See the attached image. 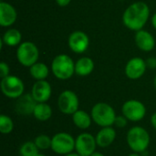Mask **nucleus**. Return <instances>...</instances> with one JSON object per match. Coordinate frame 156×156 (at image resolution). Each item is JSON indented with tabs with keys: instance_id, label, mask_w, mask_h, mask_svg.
Segmentation results:
<instances>
[{
	"instance_id": "nucleus-1",
	"label": "nucleus",
	"mask_w": 156,
	"mask_h": 156,
	"mask_svg": "<svg viewBox=\"0 0 156 156\" xmlns=\"http://www.w3.org/2000/svg\"><path fill=\"white\" fill-rule=\"evenodd\" d=\"M150 15V9L144 2H135L129 5L122 16L124 26L133 31L143 29Z\"/></svg>"
},
{
	"instance_id": "nucleus-2",
	"label": "nucleus",
	"mask_w": 156,
	"mask_h": 156,
	"mask_svg": "<svg viewBox=\"0 0 156 156\" xmlns=\"http://www.w3.org/2000/svg\"><path fill=\"white\" fill-rule=\"evenodd\" d=\"M126 141L129 148L133 152L143 154L148 149L151 138L149 133L144 128L141 126H134L128 131Z\"/></svg>"
},
{
	"instance_id": "nucleus-3",
	"label": "nucleus",
	"mask_w": 156,
	"mask_h": 156,
	"mask_svg": "<svg viewBox=\"0 0 156 156\" xmlns=\"http://www.w3.org/2000/svg\"><path fill=\"white\" fill-rule=\"evenodd\" d=\"M90 115L92 121L101 128L112 126L117 117L114 109L106 102L96 103L91 109Z\"/></svg>"
},
{
	"instance_id": "nucleus-4",
	"label": "nucleus",
	"mask_w": 156,
	"mask_h": 156,
	"mask_svg": "<svg viewBox=\"0 0 156 156\" xmlns=\"http://www.w3.org/2000/svg\"><path fill=\"white\" fill-rule=\"evenodd\" d=\"M51 70L57 79L66 80L70 79L75 73V63L69 56L60 54L54 58L51 64Z\"/></svg>"
},
{
	"instance_id": "nucleus-5",
	"label": "nucleus",
	"mask_w": 156,
	"mask_h": 156,
	"mask_svg": "<svg viewBox=\"0 0 156 156\" xmlns=\"http://www.w3.org/2000/svg\"><path fill=\"white\" fill-rule=\"evenodd\" d=\"M76 139L69 133L61 132L53 135L51 141V150L59 155H67L75 150Z\"/></svg>"
},
{
	"instance_id": "nucleus-6",
	"label": "nucleus",
	"mask_w": 156,
	"mask_h": 156,
	"mask_svg": "<svg viewBox=\"0 0 156 156\" xmlns=\"http://www.w3.org/2000/svg\"><path fill=\"white\" fill-rule=\"evenodd\" d=\"M39 51L37 46L30 41L22 42L16 50V58L24 67H31L37 62Z\"/></svg>"
},
{
	"instance_id": "nucleus-7",
	"label": "nucleus",
	"mask_w": 156,
	"mask_h": 156,
	"mask_svg": "<svg viewBox=\"0 0 156 156\" xmlns=\"http://www.w3.org/2000/svg\"><path fill=\"white\" fill-rule=\"evenodd\" d=\"M0 87L3 94L9 99L19 98L23 95L25 90V85L22 80L13 75L2 79Z\"/></svg>"
},
{
	"instance_id": "nucleus-8",
	"label": "nucleus",
	"mask_w": 156,
	"mask_h": 156,
	"mask_svg": "<svg viewBox=\"0 0 156 156\" xmlns=\"http://www.w3.org/2000/svg\"><path fill=\"white\" fill-rule=\"evenodd\" d=\"M145 105L137 100H129L125 101L122 107V115L131 122H137L142 121L146 115Z\"/></svg>"
},
{
	"instance_id": "nucleus-9",
	"label": "nucleus",
	"mask_w": 156,
	"mask_h": 156,
	"mask_svg": "<svg viewBox=\"0 0 156 156\" xmlns=\"http://www.w3.org/2000/svg\"><path fill=\"white\" fill-rule=\"evenodd\" d=\"M80 101L77 94L72 90L62 91L58 99V110L66 115H72L79 110Z\"/></svg>"
},
{
	"instance_id": "nucleus-10",
	"label": "nucleus",
	"mask_w": 156,
	"mask_h": 156,
	"mask_svg": "<svg viewBox=\"0 0 156 156\" xmlns=\"http://www.w3.org/2000/svg\"><path fill=\"white\" fill-rule=\"evenodd\" d=\"M97 142L95 136L89 133H82L76 138L75 151L80 156H90L96 152Z\"/></svg>"
},
{
	"instance_id": "nucleus-11",
	"label": "nucleus",
	"mask_w": 156,
	"mask_h": 156,
	"mask_svg": "<svg viewBox=\"0 0 156 156\" xmlns=\"http://www.w3.org/2000/svg\"><path fill=\"white\" fill-rule=\"evenodd\" d=\"M89 37L82 31H75L71 33L69 37V47L77 54L85 52L89 48Z\"/></svg>"
},
{
	"instance_id": "nucleus-12",
	"label": "nucleus",
	"mask_w": 156,
	"mask_h": 156,
	"mask_svg": "<svg viewBox=\"0 0 156 156\" xmlns=\"http://www.w3.org/2000/svg\"><path fill=\"white\" fill-rule=\"evenodd\" d=\"M37 103V102L35 101L31 93L23 94L22 96L16 99V101L15 103V111L19 115H33V112Z\"/></svg>"
},
{
	"instance_id": "nucleus-13",
	"label": "nucleus",
	"mask_w": 156,
	"mask_h": 156,
	"mask_svg": "<svg viewBox=\"0 0 156 156\" xmlns=\"http://www.w3.org/2000/svg\"><path fill=\"white\" fill-rule=\"evenodd\" d=\"M146 62L141 58H131L125 67V74L130 80L140 79L146 70Z\"/></svg>"
},
{
	"instance_id": "nucleus-14",
	"label": "nucleus",
	"mask_w": 156,
	"mask_h": 156,
	"mask_svg": "<svg viewBox=\"0 0 156 156\" xmlns=\"http://www.w3.org/2000/svg\"><path fill=\"white\" fill-rule=\"evenodd\" d=\"M51 86L46 80H37L31 90V94L37 102H47L51 97Z\"/></svg>"
},
{
	"instance_id": "nucleus-15",
	"label": "nucleus",
	"mask_w": 156,
	"mask_h": 156,
	"mask_svg": "<svg viewBox=\"0 0 156 156\" xmlns=\"http://www.w3.org/2000/svg\"><path fill=\"white\" fill-rule=\"evenodd\" d=\"M116 130L112 126L102 127L96 134L97 145L101 148H106L112 145L116 139Z\"/></svg>"
},
{
	"instance_id": "nucleus-16",
	"label": "nucleus",
	"mask_w": 156,
	"mask_h": 156,
	"mask_svg": "<svg viewBox=\"0 0 156 156\" xmlns=\"http://www.w3.org/2000/svg\"><path fill=\"white\" fill-rule=\"evenodd\" d=\"M17 17L16 9L8 3H0V25L2 27L12 26Z\"/></svg>"
},
{
	"instance_id": "nucleus-17",
	"label": "nucleus",
	"mask_w": 156,
	"mask_h": 156,
	"mask_svg": "<svg viewBox=\"0 0 156 156\" xmlns=\"http://www.w3.org/2000/svg\"><path fill=\"white\" fill-rule=\"evenodd\" d=\"M135 43L136 46L143 51H151L155 46V40L153 35L143 29L136 31Z\"/></svg>"
},
{
	"instance_id": "nucleus-18",
	"label": "nucleus",
	"mask_w": 156,
	"mask_h": 156,
	"mask_svg": "<svg viewBox=\"0 0 156 156\" xmlns=\"http://www.w3.org/2000/svg\"><path fill=\"white\" fill-rule=\"evenodd\" d=\"M72 122L76 127L80 130H87L90 127L92 121L91 115L83 110H78L72 115Z\"/></svg>"
},
{
	"instance_id": "nucleus-19",
	"label": "nucleus",
	"mask_w": 156,
	"mask_h": 156,
	"mask_svg": "<svg viewBox=\"0 0 156 156\" xmlns=\"http://www.w3.org/2000/svg\"><path fill=\"white\" fill-rule=\"evenodd\" d=\"M94 69V62L90 58H80L75 63V73L79 76L85 77L90 75Z\"/></svg>"
},
{
	"instance_id": "nucleus-20",
	"label": "nucleus",
	"mask_w": 156,
	"mask_h": 156,
	"mask_svg": "<svg viewBox=\"0 0 156 156\" xmlns=\"http://www.w3.org/2000/svg\"><path fill=\"white\" fill-rule=\"evenodd\" d=\"M33 116L39 122H47L52 116V109L47 102H37L34 109Z\"/></svg>"
},
{
	"instance_id": "nucleus-21",
	"label": "nucleus",
	"mask_w": 156,
	"mask_h": 156,
	"mask_svg": "<svg viewBox=\"0 0 156 156\" xmlns=\"http://www.w3.org/2000/svg\"><path fill=\"white\" fill-rule=\"evenodd\" d=\"M22 35L19 30L16 28H10L6 30L2 37V41L9 47H16L21 44Z\"/></svg>"
},
{
	"instance_id": "nucleus-22",
	"label": "nucleus",
	"mask_w": 156,
	"mask_h": 156,
	"mask_svg": "<svg viewBox=\"0 0 156 156\" xmlns=\"http://www.w3.org/2000/svg\"><path fill=\"white\" fill-rule=\"evenodd\" d=\"M29 73L36 80H46L48 76L49 70L46 64L37 62L29 68Z\"/></svg>"
},
{
	"instance_id": "nucleus-23",
	"label": "nucleus",
	"mask_w": 156,
	"mask_h": 156,
	"mask_svg": "<svg viewBox=\"0 0 156 156\" xmlns=\"http://www.w3.org/2000/svg\"><path fill=\"white\" fill-rule=\"evenodd\" d=\"M39 153L38 148L33 142H25L19 149L20 156H36Z\"/></svg>"
},
{
	"instance_id": "nucleus-24",
	"label": "nucleus",
	"mask_w": 156,
	"mask_h": 156,
	"mask_svg": "<svg viewBox=\"0 0 156 156\" xmlns=\"http://www.w3.org/2000/svg\"><path fill=\"white\" fill-rule=\"evenodd\" d=\"M51 141L52 138H50L48 135L39 134L35 138L34 143L39 151H45V150L51 149Z\"/></svg>"
},
{
	"instance_id": "nucleus-25",
	"label": "nucleus",
	"mask_w": 156,
	"mask_h": 156,
	"mask_svg": "<svg viewBox=\"0 0 156 156\" xmlns=\"http://www.w3.org/2000/svg\"><path fill=\"white\" fill-rule=\"evenodd\" d=\"M14 130V122L13 120L5 114L0 116V132L3 134H9Z\"/></svg>"
},
{
	"instance_id": "nucleus-26",
	"label": "nucleus",
	"mask_w": 156,
	"mask_h": 156,
	"mask_svg": "<svg viewBox=\"0 0 156 156\" xmlns=\"http://www.w3.org/2000/svg\"><path fill=\"white\" fill-rule=\"evenodd\" d=\"M127 123H128V120L123 116V115H120V116H117L115 121H114V124L117 128H124L127 126Z\"/></svg>"
},
{
	"instance_id": "nucleus-27",
	"label": "nucleus",
	"mask_w": 156,
	"mask_h": 156,
	"mask_svg": "<svg viewBox=\"0 0 156 156\" xmlns=\"http://www.w3.org/2000/svg\"><path fill=\"white\" fill-rule=\"evenodd\" d=\"M7 76H9V67L6 63L1 62L0 63V77L1 79H4Z\"/></svg>"
},
{
	"instance_id": "nucleus-28",
	"label": "nucleus",
	"mask_w": 156,
	"mask_h": 156,
	"mask_svg": "<svg viewBox=\"0 0 156 156\" xmlns=\"http://www.w3.org/2000/svg\"><path fill=\"white\" fill-rule=\"evenodd\" d=\"M146 66L149 69H156V58H149L146 59Z\"/></svg>"
},
{
	"instance_id": "nucleus-29",
	"label": "nucleus",
	"mask_w": 156,
	"mask_h": 156,
	"mask_svg": "<svg viewBox=\"0 0 156 156\" xmlns=\"http://www.w3.org/2000/svg\"><path fill=\"white\" fill-rule=\"evenodd\" d=\"M70 1L71 0H56L57 4L59 6H66V5H68L70 3Z\"/></svg>"
},
{
	"instance_id": "nucleus-30",
	"label": "nucleus",
	"mask_w": 156,
	"mask_h": 156,
	"mask_svg": "<svg viewBox=\"0 0 156 156\" xmlns=\"http://www.w3.org/2000/svg\"><path fill=\"white\" fill-rule=\"evenodd\" d=\"M151 124L156 131V112H154L151 117Z\"/></svg>"
},
{
	"instance_id": "nucleus-31",
	"label": "nucleus",
	"mask_w": 156,
	"mask_h": 156,
	"mask_svg": "<svg viewBox=\"0 0 156 156\" xmlns=\"http://www.w3.org/2000/svg\"><path fill=\"white\" fill-rule=\"evenodd\" d=\"M152 24H153L154 27L156 29V13L154 15V16L152 18Z\"/></svg>"
},
{
	"instance_id": "nucleus-32",
	"label": "nucleus",
	"mask_w": 156,
	"mask_h": 156,
	"mask_svg": "<svg viewBox=\"0 0 156 156\" xmlns=\"http://www.w3.org/2000/svg\"><path fill=\"white\" fill-rule=\"evenodd\" d=\"M90 156H104V154L100 152H94Z\"/></svg>"
},
{
	"instance_id": "nucleus-33",
	"label": "nucleus",
	"mask_w": 156,
	"mask_h": 156,
	"mask_svg": "<svg viewBox=\"0 0 156 156\" xmlns=\"http://www.w3.org/2000/svg\"><path fill=\"white\" fill-rule=\"evenodd\" d=\"M128 156H142L141 154H138V153H134V152H133L132 154H130Z\"/></svg>"
},
{
	"instance_id": "nucleus-34",
	"label": "nucleus",
	"mask_w": 156,
	"mask_h": 156,
	"mask_svg": "<svg viewBox=\"0 0 156 156\" xmlns=\"http://www.w3.org/2000/svg\"><path fill=\"white\" fill-rule=\"evenodd\" d=\"M64 156H80L79 154H77V153H71V154H67V155H64Z\"/></svg>"
},
{
	"instance_id": "nucleus-35",
	"label": "nucleus",
	"mask_w": 156,
	"mask_h": 156,
	"mask_svg": "<svg viewBox=\"0 0 156 156\" xmlns=\"http://www.w3.org/2000/svg\"><path fill=\"white\" fill-rule=\"evenodd\" d=\"M154 89L156 90V75L154 77Z\"/></svg>"
},
{
	"instance_id": "nucleus-36",
	"label": "nucleus",
	"mask_w": 156,
	"mask_h": 156,
	"mask_svg": "<svg viewBox=\"0 0 156 156\" xmlns=\"http://www.w3.org/2000/svg\"><path fill=\"white\" fill-rule=\"evenodd\" d=\"M36 156H47V155H45V154H40V153H38L37 154Z\"/></svg>"
},
{
	"instance_id": "nucleus-37",
	"label": "nucleus",
	"mask_w": 156,
	"mask_h": 156,
	"mask_svg": "<svg viewBox=\"0 0 156 156\" xmlns=\"http://www.w3.org/2000/svg\"><path fill=\"white\" fill-rule=\"evenodd\" d=\"M120 1H123V0H120Z\"/></svg>"
}]
</instances>
